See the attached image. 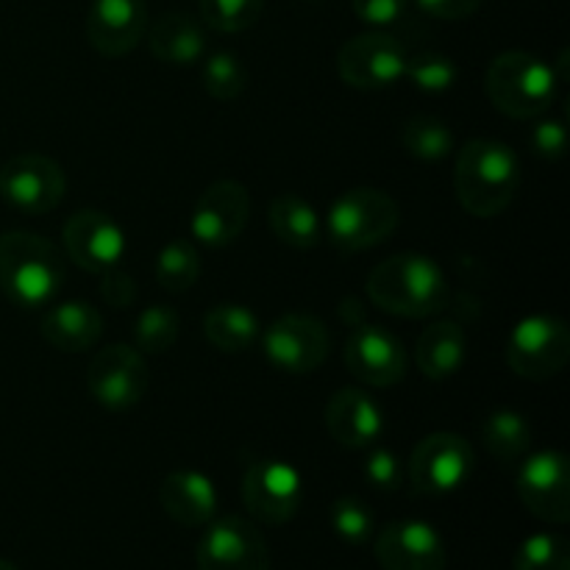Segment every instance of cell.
I'll list each match as a JSON object with an SVG mask.
<instances>
[{"label":"cell","instance_id":"d6986e66","mask_svg":"<svg viewBox=\"0 0 570 570\" xmlns=\"http://www.w3.org/2000/svg\"><path fill=\"white\" fill-rule=\"evenodd\" d=\"M148 31L145 0H92L87 14V39L106 59H120L142 42Z\"/></svg>","mask_w":570,"mask_h":570},{"label":"cell","instance_id":"e0dca14e","mask_svg":"<svg viewBox=\"0 0 570 570\" xmlns=\"http://www.w3.org/2000/svg\"><path fill=\"white\" fill-rule=\"evenodd\" d=\"M61 243L67 256L92 276L111 271L126 256V232L115 217L98 209H81L67 217Z\"/></svg>","mask_w":570,"mask_h":570},{"label":"cell","instance_id":"ffe728a7","mask_svg":"<svg viewBox=\"0 0 570 570\" xmlns=\"http://www.w3.org/2000/svg\"><path fill=\"white\" fill-rule=\"evenodd\" d=\"M326 432L343 449H373L384 434V415L376 401L356 387H343L326 404Z\"/></svg>","mask_w":570,"mask_h":570},{"label":"cell","instance_id":"4dcf8cb0","mask_svg":"<svg viewBox=\"0 0 570 570\" xmlns=\"http://www.w3.org/2000/svg\"><path fill=\"white\" fill-rule=\"evenodd\" d=\"M178 328V312L170 309L167 304H154L148 309L139 312L137 323H134V340H137L139 354H165L176 345Z\"/></svg>","mask_w":570,"mask_h":570},{"label":"cell","instance_id":"ac0fdd59","mask_svg":"<svg viewBox=\"0 0 570 570\" xmlns=\"http://www.w3.org/2000/svg\"><path fill=\"white\" fill-rule=\"evenodd\" d=\"M384 570H445L449 554L438 529L426 521H395L379 532L373 543Z\"/></svg>","mask_w":570,"mask_h":570},{"label":"cell","instance_id":"4fadbf2b","mask_svg":"<svg viewBox=\"0 0 570 570\" xmlns=\"http://www.w3.org/2000/svg\"><path fill=\"white\" fill-rule=\"evenodd\" d=\"M404 45L384 31L348 39L337 53V72L354 89H387L404 78Z\"/></svg>","mask_w":570,"mask_h":570},{"label":"cell","instance_id":"30bf717a","mask_svg":"<svg viewBox=\"0 0 570 570\" xmlns=\"http://www.w3.org/2000/svg\"><path fill=\"white\" fill-rule=\"evenodd\" d=\"M262 348L273 367L289 376L315 373L328 356V332L317 317L282 315L262 332Z\"/></svg>","mask_w":570,"mask_h":570},{"label":"cell","instance_id":"cb8c5ba5","mask_svg":"<svg viewBox=\"0 0 570 570\" xmlns=\"http://www.w3.org/2000/svg\"><path fill=\"white\" fill-rule=\"evenodd\" d=\"M468 340L460 323L438 321L423 328L421 340L415 345V365L432 382H445L456 376L465 365Z\"/></svg>","mask_w":570,"mask_h":570},{"label":"cell","instance_id":"277c9868","mask_svg":"<svg viewBox=\"0 0 570 570\" xmlns=\"http://www.w3.org/2000/svg\"><path fill=\"white\" fill-rule=\"evenodd\" d=\"M560 78L538 56L527 50H507L499 53L488 67L484 89L501 115L512 120H534L546 115L557 98Z\"/></svg>","mask_w":570,"mask_h":570},{"label":"cell","instance_id":"60d3db41","mask_svg":"<svg viewBox=\"0 0 570 570\" xmlns=\"http://www.w3.org/2000/svg\"><path fill=\"white\" fill-rule=\"evenodd\" d=\"M0 570H20L17 566H11L9 560H0Z\"/></svg>","mask_w":570,"mask_h":570},{"label":"cell","instance_id":"9a60e30c","mask_svg":"<svg viewBox=\"0 0 570 570\" xmlns=\"http://www.w3.org/2000/svg\"><path fill=\"white\" fill-rule=\"evenodd\" d=\"M518 499L538 521L566 527L570 521V471L560 451H540L518 468Z\"/></svg>","mask_w":570,"mask_h":570},{"label":"cell","instance_id":"74e56055","mask_svg":"<svg viewBox=\"0 0 570 570\" xmlns=\"http://www.w3.org/2000/svg\"><path fill=\"white\" fill-rule=\"evenodd\" d=\"M351 3H354V14L373 28L395 26L410 11V0H351Z\"/></svg>","mask_w":570,"mask_h":570},{"label":"cell","instance_id":"44dd1931","mask_svg":"<svg viewBox=\"0 0 570 570\" xmlns=\"http://www.w3.org/2000/svg\"><path fill=\"white\" fill-rule=\"evenodd\" d=\"M161 510L187 529L206 527L215 518L217 490L200 471H173L159 488Z\"/></svg>","mask_w":570,"mask_h":570},{"label":"cell","instance_id":"1f68e13d","mask_svg":"<svg viewBox=\"0 0 570 570\" xmlns=\"http://www.w3.org/2000/svg\"><path fill=\"white\" fill-rule=\"evenodd\" d=\"M332 529L343 543L348 546H365L371 543L373 532H376V521H373L371 507L356 495H340L332 504Z\"/></svg>","mask_w":570,"mask_h":570},{"label":"cell","instance_id":"3957f363","mask_svg":"<svg viewBox=\"0 0 570 570\" xmlns=\"http://www.w3.org/2000/svg\"><path fill=\"white\" fill-rule=\"evenodd\" d=\"M65 284V262L48 237L33 232L0 234V293L20 309H45Z\"/></svg>","mask_w":570,"mask_h":570},{"label":"cell","instance_id":"5bb4252c","mask_svg":"<svg viewBox=\"0 0 570 570\" xmlns=\"http://www.w3.org/2000/svg\"><path fill=\"white\" fill-rule=\"evenodd\" d=\"M206 527L195 549L198 570H271V549L256 523L226 515Z\"/></svg>","mask_w":570,"mask_h":570},{"label":"cell","instance_id":"7a4b0ae2","mask_svg":"<svg viewBox=\"0 0 570 570\" xmlns=\"http://www.w3.org/2000/svg\"><path fill=\"white\" fill-rule=\"evenodd\" d=\"M521 187V165L510 145L495 139H471L460 148L454 165V193L471 217H499L510 209Z\"/></svg>","mask_w":570,"mask_h":570},{"label":"cell","instance_id":"836d02e7","mask_svg":"<svg viewBox=\"0 0 570 570\" xmlns=\"http://www.w3.org/2000/svg\"><path fill=\"white\" fill-rule=\"evenodd\" d=\"M404 78H410L412 87L421 89V92L438 95L454 87L456 78H460V67L443 53H417L406 59Z\"/></svg>","mask_w":570,"mask_h":570},{"label":"cell","instance_id":"8d00e7d4","mask_svg":"<svg viewBox=\"0 0 570 570\" xmlns=\"http://www.w3.org/2000/svg\"><path fill=\"white\" fill-rule=\"evenodd\" d=\"M568 148V128L562 120L546 117L532 128V150L534 156L546 161H560Z\"/></svg>","mask_w":570,"mask_h":570},{"label":"cell","instance_id":"9c48e42d","mask_svg":"<svg viewBox=\"0 0 570 570\" xmlns=\"http://www.w3.org/2000/svg\"><path fill=\"white\" fill-rule=\"evenodd\" d=\"M243 501L250 518L265 527H282L298 515L304 501V479L289 462L259 460L245 471Z\"/></svg>","mask_w":570,"mask_h":570},{"label":"cell","instance_id":"2e32d148","mask_svg":"<svg viewBox=\"0 0 570 570\" xmlns=\"http://www.w3.org/2000/svg\"><path fill=\"white\" fill-rule=\"evenodd\" d=\"M250 217V193L234 178L209 184L195 204L189 217V232L200 245L226 248L237 243Z\"/></svg>","mask_w":570,"mask_h":570},{"label":"cell","instance_id":"e575fe53","mask_svg":"<svg viewBox=\"0 0 570 570\" xmlns=\"http://www.w3.org/2000/svg\"><path fill=\"white\" fill-rule=\"evenodd\" d=\"M206 26L223 33H239L262 17L265 0H198Z\"/></svg>","mask_w":570,"mask_h":570},{"label":"cell","instance_id":"7c38bea8","mask_svg":"<svg viewBox=\"0 0 570 570\" xmlns=\"http://www.w3.org/2000/svg\"><path fill=\"white\" fill-rule=\"evenodd\" d=\"M87 384L92 399L106 410H131L148 393L150 376L145 356L131 345H109L89 362Z\"/></svg>","mask_w":570,"mask_h":570},{"label":"cell","instance_id":"d4e9b609","mask_svg":"<svg viewBox=\"0 0 570 570\" xmlns=\"http://www.w3.org/2000/svg\"><path fill=\"white\" fill-rule=\"evenodd\" d=\"M204 334L223 354H243L259 340V317L243 304H217L206 312Z\"/></svg>","mask_w":570,"mask_h":570},{"label":"cell","instance_id":"f35d334b","mask_svg":"<svg viewBox=\"0 0 570 570\" xmlns=\"http://www.w3.org/2000/svg\"><path fill=\"white\" fill-rule=\"evenodd\" d=\"M137 293V282H134L128 273H122L120 265L100 273V298L109 306H115V309H128V306H134Z\"/></svg>","mask_w":570,"mask_h":570},{"label":"cell","instance_id":"6da1fadb","mask_svg":"<svg viewBox=\"0 0 570 570\" xmlns=\"http://www.w3.org/2000/svg\"><path fill=\"white\" fill-rule=\"evenodd\" d=\"M367 298L387 315L423 321L449 306V278L429 256L395 254L371 271Z\"/></svg>","mask_w":570,"mask_h":570},{"label":"cell","instance_id":"8fae6325","mask_svg":"<svg viewBox=\"0 0 570 570\" xmlns=\"http://www.w3.org/2000/svg\"><path fill=\"white\" fill-rule=\"evenodd\" d=\"M343 362L356 382L376 390L395 387L404 382L406 371H410V354H406L404 343L387 328L371 326V323H360L348 334Z\"/></svg>","mask_w":570,"mask_h":570},{"label":"cell","instance_id":"f546056e","mask_svg":"<svg viewBox=\"0 0 570 570\" xmlns=\"http://www.w3.org/2000/svg\"><path fill=\"white\" fill-rule=\"evenodd\" d=\"M200 78H204V89L209 92V98L220 100V104L243 98V92L248 89V70H245L243 59L228 50L206 56Z\"/></svg>","mask_w":570,"mask_h":570},{"label":"cell","instance_id":"52a82bcc","mask_svg":"<svg viewBox=\"0 0 570 570\" xmlns=\"http://www.w3.org/2000/svg\"><path fill=\"white\" fill-rule=\"evenodd\" d=\"M473 468L476 454L462 434L434 432L412 449L406 479L417 495H449L471 479Z\"/></svg>","mask_w":570,"mask_h":570},{"label":"cell","instance_id":"8992f818","mask_svg":"<svg viewBox=\"0 0 570 570\" xmlns=\"http://www.w3.org/2000/svg\"><path fill=\"white\" fill-rule=\"evenodd\" d=\"M504 360L527 382H549L570 360V332L554 315H529L515 323L507 340Z\"/></svg>","mask_w":570,"mask_h":570},{"label":"cell","instance_id":"ba28073f","mask_svg":"<svg viewBox=\"0 0 570 570\" xmlns=\"http://www.w3.org/2000/svg\"><path fill=\"white\" fill-rule=\"evenodd\" d=\"M67 189L59 161L45 154H17L0 167V198L22 215H48Z\"/></svg>","mask_w":570,"mask_h":570},{"label":"cell","instance_id":"d6a6232c","mask_svg":"<svg viewBox=\"0 0 570 570\" xmlns=\"http://www.w3.org/2000/svg\"><path fill=\"white\" fill-rule=\"evenodd\" d=\"M515 570H570V549L562 534L538 532L515 551Z\"/></svg>","mask_w":570,"mask_h":570},{"label":"cell","instance_id":"5b68a950","mask_svg":"<svg viewBox=\"0 0 570 570\" xmlns=\"http://www.w3.org/2000/svg\"><path fill=\"white\" fill-rule=\"evenodd\" d=\"M399 228V204L387 193L356 187L340 195L326 215V237L343 254L376 248Z\"/></svg>","mask_w":570,"mask_h":570},{"label":"cell","instance_id":"f1b7e54d","mask_svg":"<svg viewBox=\"0 0 570 570\" xmlns=\"http://www.w3.org/2000/svg\"><path fill=\"white\" fill-rule=\"evenodd\" d=\"M156 282L161 284L170 293H187L189 287H195L200 276V256L198 248L187 239H170L165 248L156 256Z\"/></svg>","mask_w":570,"mask_h":570},{"label":"cell","instance_id":"ab89813d","mask_svg":"<svg viewBox=\"0 0 570 570\" xmlns=\"http://www.w3.org/2000/svg\"><path fill=\"white\" fill-rule=\"evenodd\" d=\"M417 9L429 17H438V20L454 22V20H468L471 14H476L482 9L484 0H415Z\"/></svg>","mask_w":570,"mask_h":570},{"label":"cell","instance_id":"d590c367","mask_svg":"<svg viewBox=\"0 0 570 570\" xmlns=\"http://www.w3.org/2000/svg\"><path fill=\"white\" fill-rule=\"evenodd\" d=\"M365 479L379 490V493H395L404 484L406 473L401 460L390 449H373L365 460Z\"/></svg>","mask_w":570,"mask_h":570},{"label":"cell","instance_id":"83f0119b","mask_svg":"<svg viewBox=\"0 0 570 570\" xmlns=\"http://www.w3.org/2000/svg\"><path fill=\"white\" fill-rule=\"evenodd\" d=\"M406 154L421 161H443L454 150V134L440 117L415 115L404 122L401 131Z\"/></svg>","mask_w":570,"mask_h":570},{"label":"cell","instance_id":"7402d4cb","mask_svg":"<svg viewBox=\"0 0 570 570\" xmlns=\"http://www.w3.org/2000/svg\"><path fill=\"white\" fill-rule=\"evenodd\" d=\"M39 332L53 348L65 354H81L89 351L104 334V317L98 306L89 301H61L50 304V309L42 315Z\"/></svg>","mask_w":570,"mask_h":570},{"label":"cell","instance_id":"4316f807","mask_svg":"<svg viewBox=\"0 0 570 570\" xmlns=\"http://www.w3.org/2000/svg\"><path fill=\"white\" fill-rule=\"evenodd\" d=\"M482 445L488 454L501 465H515L532 445V429L529 421L515 410H495L479 426Z\"/></svg>","mask_w":570,"mask_h":570},{"label":"cell","instance_id":"484cf974","mask_svg":"<svg viewBox=\"0 0 570 570\" xmlns=\"http://www.w3.org/2000/svg\"><path fill=\"white\" fill-rule=\"evenodd\" d=\"M271 228L284 245L295 250H312L323 239V223L312 204L298 195H278L271 204Z\"/></svg>","mask_w":570,"mask_h":570},{"label":"cell","instance_id":"603a6c76","mask_svg":"<svg viewBox=\"0 0 570 570\" xmlns=\"http://www.w3.org/2000/svg\"><path fill=\"white\" fill-rule=\"evenodd\" d=\"M148 48L165 65L189 67L204 59L206 33L195 17L184 11H167L150 26Z\"/></svg>","mask_w":570,"mask_h":570}]
</instances>
